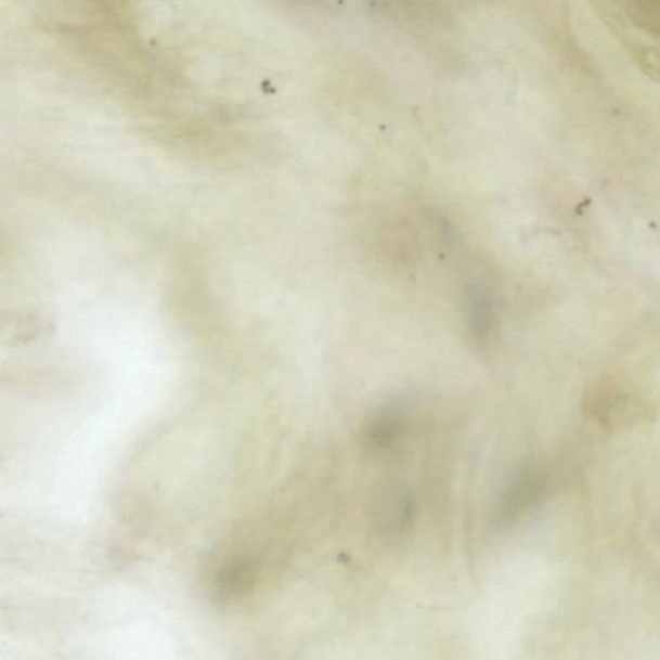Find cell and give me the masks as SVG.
I'll return each mask as SVG.
<instances>
[{"mask_svg":"<svg viewBox=\"0 0 660 660\" xmlns=\"http://www.w3.org/2000/svg\"><path fill=\"white\" fill-rule=\"evenodd\" d=\"M547 495V480L535 464L520 465L508 476L495 508V523L509 527L532 514Z\"/></svg>","mask_w":660,"mask_h":660,"instance_id":"cell-1","label":"cell"},{"mask_svg":"<svg viewBox=\"0 0 660 660\" xmlns=\"http://www.w3.org/2000/svg\"><path fill=\"white\" fill-rule=\"evenodd\" d=\"M410 416L398 403L377 407L370 414L363 427V442L367 452L385 454L392 451L405 437Z\"/></svg>","mask_w":660,"mask_h":660,"instance_id":"cell-2","label":"cell"},{"mask_svg":"<svg viewBox=\"0 0 660 660\" xmlns=\"http://www.w3.org/2000/svg\"><path fill=\"white\" fill-rule=\"evenodd\" d=\"M417 505L411 489L394 484L386 490L379 505V523L385 533L401 536L410 532L416 519Z\"/></svg>","mask_w":660,"mask_h":660,"instance_id":"cell-3","label":"cell"},{"mask_svg":"<svg viewBox=\"0 0 660 660\" xmlns=\"http://www.w3.org/2000/svg\"><path fill=\"white\" fill-rule=\"evenodd\" d=\"M257 568L254 561L241 559L224 565L215 578L216 594L227 600L241 598L254 588Z\"/></svg>","mask_w":660,"mask_h":660,"instance_id":"cell-4","label":"cell"},{"mask_svg":"<svg viewBox=\"0 0 660 660\" xmlns=\"http://www.w3.org/2000/svg\"><path fill=\"white\" fill-rule=\"evenodd\" d=\"M469 328L478 342H487L492 329V297L482 284H473L467 288Z\"/></svg>","mask_w":660,"mask_h":660,"instance_id":"cell-5","label":"cell"}]
</instances>
